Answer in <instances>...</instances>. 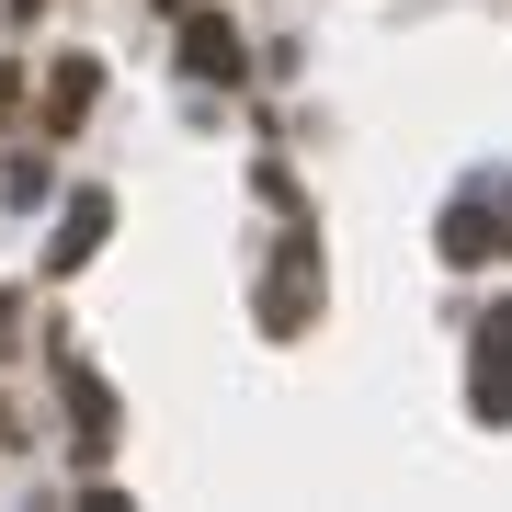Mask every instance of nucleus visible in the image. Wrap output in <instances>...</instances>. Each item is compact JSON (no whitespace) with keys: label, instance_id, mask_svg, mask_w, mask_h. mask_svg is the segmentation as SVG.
I'll return each instance as SVG.
<instances>
[{"label":"nucleus","instance_id":"f03ea898","mask_svg":"<svg viewBox=\"0 0 512 512\" xmlns=\"http://www.w3.org/2000/svg\"><path fill=\"white\" fill-rule=\"evenodd\" d=\"M23 12H35V0H23Z\"/></svg>","mask_w":512,"mask_h":512},{"label":"nucleus","instance_id":"f257e3e1","mask_svg":"<svg viewBox=\"0 0 512 512\" xmlns=\"http://www.w3.org/2000/svg\"><path fill=\"white\" fill-rule=\"evenodd\" d=\"M183 57H194V80H239V35H228L217 12H194V23H183Z\"/></svg>","mask_w":512,"mask_h":512}]
</instances>
